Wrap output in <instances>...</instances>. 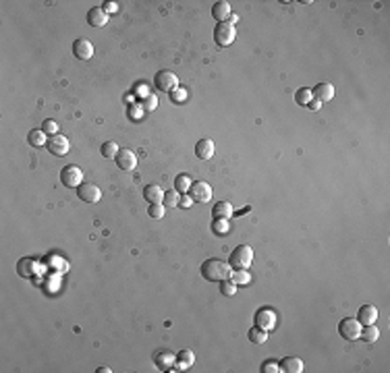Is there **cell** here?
I'll list each match as a JSON object with an SVG mask.
<instances>
[{"label":"cell","mask_w":390,"mask_h":373,"mask_svg":"<svg viewBox=\"0 0 390 373\" xmlns=\"http://www.w3.org/2000/svg\"><path fill=\"white\" fill-rule=\"evenodd\" d=\"M114 162H116V166L121 168V170L131 172V170H135V166H137V156H135L129 147L127 149H118Z\"/></svg>","instance_id":"9"},{"label":"cell","mask_w":390,"mask_h":373,"mask_svg":"<svg viewBox=\"0 0 390 373\" xmlns=\"http://www.w3.org/2000/svg\"><path fill=\"white\" fill-rule=\"evenodd\" d=\"M228 15H230V5L224 3V0H218V3L212 7V17L218 23H226Z\"/></svg>","instance_id":"17"},{"label":"cell","mask_w":390,"mask_h":373,"mask_svg":"<svg viewBox=\"0 0 390 373\" xmlns=\"http://www.w3.org/2000/svg\"><path fill=\"white\" fill-rule=\"evenodd\" d=\"M73 54H75V58H79V60H90V58L94 56V46H92V42L86 40V38L75 40V42H73Z\"/></svg>","instance_id":"11"},{"label":"cell","mask_w":390,"mask_h":373,"mask_svg":"<svg viewBox=\"0 0 390 373\" xmlns=\"http://www.w3.org/2000/svg\"><path fill=\"white\" fill-rule=\"evenodd\" d=\"M307 108H311V110H320V108H322V104H320L318 100H311L309 104H307Z\"/></svg>","instance_id":"40"},{"label":"cell","mask_w":390,"mask_h":373,"mask_svg":"<svg viewBox=\"0 0 390 373\" xmlns=\"http://www.w3.org/2000/svg\"><path fill=\"white\" fill-rule=\"evenodd\" d=\"M102 9L106 11V15H108V13H116V11H118L116 3H104V7H102Z\"/></svg>","instance_id":"39"},{"label":"cell","mask_w":390,"mask_h":373,"mask_svg":"<svg viewBox=\"0 0 390 373\" xmlns=\"http://www.w3.org/2000/svg\"><path fill=\"white\" fill-rule=\"evenodd\" d=\"M17 267H19V276H21V278H31L33 274H36V261L29 259V257L21 259Z\"/></svg>","instance_id":"24"},{"label":"cell","mask_w":390,"mask_h":373,"mask_svg":"<svg viewBox=\"0 0 390 373\" xmlns=\"http://www.w3.org/2000/svg\"><path fill=\"white\" fill-rule=\"evenodd\" d=\"M338 334H341L345 340H357L361 336V324L353 317H345V319H341V324H338Z\"/></svg>","instance_id":"5"},{"label":"cell","mask_w":390,"mask_h":373,"mask_svg":"<svg viewBox=\"0 0 390 373\" xmlns=\"http://www.w3.org/2000/svg\"><path fill=\"white\" fill-rule=\"evenodd\" d=\"M235 36H237V29L230 23H218L216 29H214V42L218 46H222V48L230 46L235 42Z\"/></svg>","instance_id":"6"},{"label":"cell","mask_w":390,"mask_h":373,"mask_svg":"<svg viewBox=\"0 0 390 373\" xmlns=\"http://www.w3.org/2000/svg\"><path fill=\"white\" fill-rule=\"evenodd\" d=\"M311 100H314V96H311V89H307V87H301L295 91V102L299 106H307Z\"/></svg>","instance_id":"27"},{"label":"cell","mask_w":390,"mask_h":373,"mask_svg":"<svg viewBox=\"0 0 390 373\" xmlns=\"http://www.w3.org/2000/svg\"><path fill=\"white\" fill-rule=\"evenodd\" d=\"M46 147H48V151L52 156H66L69 154V149H71V143H69V139L64 137V135H50L48 137V143H46Z\"/></svg>","instance_id":"7"},{"label":"cell","mask_w":390,"mask_h":373,"mask_svg":"<svg viewBox=\"0 0 390 373\" xmlns=\"http://www.w3.org/2000/svg\"><path fill=\"white\" fill-rule=\"evenodd\" d=\"M154 83L164 94H173L175 89H179V77L173 71H158L154 77Z\"/></svg>","instance_id":"4"},{"label":"cell","mask_w":390,"mask_h":373,"mask_svg":"<svg viewBox=\"0 0 390 373\" xmlns=\"http://www.w3.org/2000/svg\"><path fill=\"white\" fill-rule=\"evenodd\" d=\"M199 269H201V276L208 282H222V280L230 278V274H232V267L228 265V261H222L218 257L206 259Z\"/></svg>","instance_id":"1"},{"label":"cell","mask_w":390,"mask_h":373,"mask_svg":"<svg viewBox=\"0 0 390 373\" xmlns=\"http://www.w3.org/2000/svg\"><path fill=\"white\" fill-rule=\"evenodd\" d=\"M253 263V249L249 245H239L235 247L228 255V265L232 269H249Z\"/></svg>","instance_id":"2"},{"label":"cell","mask_w":390,"mask_h":373,"mask_svg":"<svg viewBox=\"0 0 390 373\" xmlns=\"http://www.w3.org/2000/svg\"><path fill=\"white\" fill-rule=\"evenodd\" d=\"M311 96L314 100H318L320 104H326L334 98V85L332 83H318V85L311 89Z\"/></svg>","instance_id":"13"},{"label":"cell","mask_w":390,"mask_h":373,"mask_svg":"<svg viewBox=\"0 0 390 373\" xmlns=\"http://www.w3.org/2000/svg\"><path fill=\"white\" fill-rule=\"evenodd\" d=\"M212 228H214V232H218V234L224 232V230L228 228V220H214V226H212Z\"/></svg>","instance_id":"37"},{"label":"cell","mask_w":390,"mask_h":373,"mask_svg":"<svg viewBox=\"0 0 390 373\" xmlns=\"http://www.w3.org/2000/svg\"><path fill=\"white\" fill-rule=\"evenodd\" d=\"M81 180H83V170H81L79 166H75V164L64 166L62 170H60V182H62V187L77 189V187L81 184Z\"/></svg>","instance_id":"3"},{"label":"cell","mask_w":390,"mask_h":373,"mask_svg":"<svg viewBox=\"0 0 390 373\" xmlns=\"http://www.w3.org/2000/svg\"><path fill=\"white\" fill-rule=\"evenodd\" d=\"M220 293H222L224 297H232V295L237 293V284H235L230 278L222 280V282H220Z\"/></svg>","instance_id":"32"},{"label":"cell","mask_w":390,"mask_h":373,"mask_svg":"<svg viewBox=\"0 0 390 373\" xmlns=\"http://www.w3.org/2000/svg\"><path fill=\"white\" fill-rule=\"evenodd\" d=\"M88 23L92 27H104L108 23V15L102 7H94L88 11Z\"/></svg>","instance_id":"14"},{"label":"cell","mask_w":390,"mask_h":373,"mask_svg":"<svg viewBox=\"0 0 390 373\" xmlns=\"http://www.w3.org/2000/svg\"><path fill=\"white\" fill-rule=\"evenodd\" d=\"M256 326L262 328V330H272L276 326V313L272 309H260L256 313Z\"/></svg>","instance_id":"12"},{"label":"cell","mask_w":390,"mask_h":373,"mask_svg":"<svg viewBox=\"0 0 390 373\" xmlns=\"http://www.w3.org/2000/svg\"><path fill=\"white\" fill-rule=\"evenodd\" d=\"M189 195H191V199L197 201V203H208V201L212 199V187H210L206 180H195V182H191Z\"/></svg>","instance_id":"8"},{"label":"cell","mask_w":390,"mask_h":373,"mask_svg":"<svg viewBox=\"0 0 390 373\" xmlns=\"http://www.w3.org/2000/svg\"><path fill=\"white\" fill-rule=\"evenodd\" d=\"M100 154L104 156V158H116V154H118V145L114 143V141H104L102 143V147H100Z\"/></svg>","instance_id":"28"},{"label":"cell","mask_w":390,"mask_h":373,"mask_svg":"<svg viewBox=\"0 0 390 373\" xmlns=\"http://www.w3.org/2000/svg\"><path fill=\"white\" fill-rule=\"evenodd\" d=\"M376 319H378V309L374 307V305H363V307L359 309V313H357V321L361 326L376 324Z\"/></svg>","instance_id":"15"},{"label":"cell","mask_w":390,"mask_h":373,"mask_svg":"<svg viewBox=\"0 0 390 373\" xmlns=\"http://www.w3.org/2000/svg\"><path fill=\"white\" fill-rule=\"evenodd\" d=\"M212 216H214V220H230L232 206H230L228 201H218L216 206L212 208Z\"/></svg>","instance_id":"18"},{"label":"cell","mask_w":390,"mask_h":373,"mask_svg":"<svg viewBox=\"0 0 390 373\" xmlns=\"http://www.w3.org/2000/svg\"><path fill=\"white\" fill-rule=\"evenodd\" d=\"M191 203H193V199H191V195H187V193H181V197H179V206L181 208H191Z\"/></svg>","instance_id":"38"},{"label":"cell","mask_w":390,"mask_h":373,"mask_svg":"<svg viewBox=\"0 0 390 373\" xmlns=\"http://www.w3.org/2000/svg\"><path fill=\"white\" fill-rule=\"evenodd\" d=\"M171 96H173V100H175V102H179V100H183V98H185V94H183V91H181V94H179V91H177V89H175V91H173V94H171Z\"/></svg>","instance_id":"41"},{"label":"cell","mask_w":390,"mask_h":373,"mask_svg":"<svg viewBox=\"0 0 390 373\" xmlns=\"http://www.w3.org/2000/svg\"><path fill=\"white\" fill-rule=\"evenodd\" d=\"M147 214H149V218H154V220H162L164 218V206H162V203H149Z\"/></svg>","instance_id":"33"},{"label":"cell","mask_w":390,"mask_h":373,"mask_svg":"<svg viewBox=\"0 0 390 373\" xmlns=\"http://www.w3.org/2000/svg\"><path fill=\"white\" fill-rule=\"evenodd\" d=\"M143 197L147 203H162L164 201V193H162V187L158 184H147L143 189Z\"/></svg>","instance_id":"20"},{"label":"cell","mask_w":390,"mask_h":373,"mask_svg":"<svg viewBox=\"0 0 390 373\" xmlns=\"http://www.w3.org/2000/svg\"><path fill=\"white\" fill-rule=\"evenodd\" d=\"M156 106H158V100H156V96H147V98L141 102V110H145V112L156 110Z\"/></svg>","instance_id":"34"},{"label":"cell","mask_w":390,"mask_h":373,"mask_svg":"<svg viewBox=\"0 0 390 373\" xmlns=\"http://www.w3.org/2000/svg\"><path fill=\"white\" fill-rule=\"evenodd\" d=\"M230 280H232L237 286H239V284H247V282H249V274H247V269H232Z\"/></svg>","instance_id":"31"},{"label":"cell","mask_w":390,"mask_h":373,"mask_svg":"<svg viewBox=\"0 0 390 373\" xmlns=\"http://www.w3.org/2000/svg\"><path fill=\"white\" fill-rule=\"evenodd\" d=\"M77 195H79V199L83 203H98L100 197H102V191L98 189L96 184H92V182H81L77 187Z\"/></svg>","instance_id":"10"},{"label":"cell","mask_w":390,"mask_h":373,"mask_svg":"<svg viewBox=\"0 0 390 373\" xmlns=\"http://www.w3.org/2000/svg\"><path fill=\"white\" fill-rule=\"evenodd\" d=\"M214 141L212 139H199L197 143H195V156L199 158V160H210L212 156H214Z\"/></svg>","instance_id":"16"},{"label":"cell","mask_w":390,"mask_h":373,"mask_svg":"<svg viewBox=\"0 0 390 373\" xmlns=\"http://www.w3.org/2000/svg\"><path fill=\"white\" fill-rule=\"evenodd\" d=\"M179 197H181V193H179L177 189H175V191H166L162 203H164L166 208H177V206H179Z\"/></svg>","instance_id":"30"},{"label":"cell","mask_w":390,"mask_h":373,"mask_svg":"<svg viewBox=\"0 0 390 373\" xmlns=\"http://www.w3.org/2000/svg\"><path fill=\"white\" fill-rule=\"evenodd\" d=\"M247 338H249V342H253V344H264L268 340V332L262 330V328H258V326H253L247 332Z\"/></svg>","instance_id":"25"},{"label":"cell","mask_w":390,"mask_h":373,"mask_svg":"<svg viewBox=\"0 0 390 373\" xmlns=\"http://www.w3.org/2000/svg\"><path fill=\"white\" fill-rule=\"evenodd\" d=\"M175 187H177L179 193H189V189H191V178L185 176V174H181V176L175 178Z\"/></svg>","instance_id":"29"},{"label":"cell","mask_w":390,"mask_h":373,"mask_svg":"<svg viewBox=\"0 0 390 373\" xmlns=\"http://www.w3.org/2000/svg\"><path fill=\"white\" fill-rule=\"evenodd\" d=\"M42 131L48 135H56V131H58V125H56V121H44V125H42Z\"/></svg>","instance_id":"35"},{"label":"cell","mask_w":390,"mask_h":373,"mask_svg":"<svg viewBox=\"0 0 390 373\" xmlns=\"http://www.w3.org/2000/svg\"><path fill=\"white\" fill-rule=\"evenodd\" d=\"M154 363H156V367H158V369L168 371V369H171V365L175 363V354H173V352H168V350H160V352H156Z\"/></svg>","instance_id":"21"},{"label":"cell","mask_w":390,"mask_h":373,"mask_svg":"<svg viewBox=\"0 0 390 373\" xmlns=\"http://www.w3.org/2000/svg\"><path fill=\"white\" fill-rule=\"evenodd\" d=\"M262 371L264 373H276V371H280V365L274 363V361H268V363L262 365Z\"/></svg>","instance_id":"36"},{"label":"cell","mask_w":390,"mask_h":373,"mask_svg":"<svg viewBox=\"0 0 390 373\" xmlns=\"http://www.w3.org/2000/svg\"><path fill=\"white\" fill-rule=\"evenodd\" d=\"M175 363H177L179 369H189V367L195 363V354H193L191 350L185 348V350H181L177 357H175Z\"/></svg>","instance_id":"22"},{"label":"cell","mask_w":390,"mask_h":373,"mask_svg":"<svg viewBox=\"0 0 390 373\" xmlns=\"http://www.w3.org/2000/svg\"><path fill=\"white\" fill-rule=\"evenodd\" d=\"M27 141H29V145H33V147H42V145L48 143V135H46L42 129H33V131H29Z\"/></svg>","instance_id":"23"},{"label":"cell","mask_w":390,"mask_h":373,"mask_svg":"<svg viewBox=\"0 0 390 373\" xmlns=\"http://www.w3.org/2000/svg\"><path fill=\"white\" fill-rule=\"evenodd\" d=\"M378 336H380V330L376 328V324H371V326H361V340L365 342H376L378 340Z\"/></svg>","instance_id":"26"},{"label":"cell","mask_w":390,"mask_h":373,"mask_svg":"<svg viewBox=\"0 0 390 373\" xmlns=\"http://www.w3.org/2000/svg\"><path fill=\"white\" fill-rule=\"evenodd\" d=\"M278 365H280V371H284V373H301L303 371V361L297 357H284Z\"/></svg>","instance_id":"19"}]
</instances>
